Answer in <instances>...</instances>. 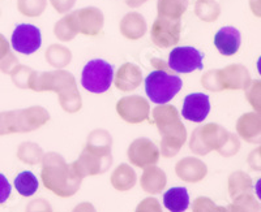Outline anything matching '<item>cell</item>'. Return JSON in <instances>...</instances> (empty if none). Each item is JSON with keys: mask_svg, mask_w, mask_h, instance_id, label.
<instances>
[{"mask_svg": "<svg viewBox=\"0 0 261 212\" xmlns=\"http://www.w3.org/2000/svg\"><path fill=\"white\" fill-rule=\"evenodd\" d=\"M73 212H95V209H94V207H93V204L81 203L73 209Z\"/></svg>", "mask_w": 261, "mask_h": 212, "instance_id": "obj_38", "label": "cell"}, {"mask_svg": "<svg viewBox=\"0 0 261 212\" xmlns=\"http://www.w3.org/2000/svg\"><path fill=\"white\" fill-rule=\"evenodd\" d=\"M241 147V143H239V139L234 136V134H230V138H228L227 143L225 144V147L221 151V155L223 156H231L234 154H237Z\"/></svg>", "mask_w": 261, "mask_h": 212, "instance_id": "obj_31", "label": "cell"}, {"mask_svg": "<svg viewBox=\"0 0 261 212\" xmlns=\"http://www.w3.org/2000/svg\"><path fill=\"white\" fill-rule=\"evenodd\" d=\"M187 7L188 0H158V16L180 20Z\"/></svg>", "mask_w": 261, "mask_h": 212, "instance_id": "obj_23", "label": "cell"}, {"mask_svg": "<svg viewBox=\"0 0 261 212\" xmlns=\"http://www.w3.org/2000/svg\"><path fill=\"white\" fill-rule=\"evenodd\" d=\"M180 20L158 16L153 26H151L150 37L151 41L154 42V44H157L158 47L167 48L178 43L179 39H180Z\"/></svg>", "mask_w": 261, "mask_h": 212, "instance_id": "obj_10", "label": "cell"}, {"mask_svg": "<svg viewBox=\"0 0 261 212\" xmlns=\"http://www.w3.org/2000/svg\"><path fill=\"white\" fill-rule=\"evenodd\" d=\"M211 111L209 97L202 93H193L186 97L181 108V115L186 120L193 123H202L208 117Z\"/></svg>", "mask_w": 261, "mask_h": 212, "instance_id": "obj_13", "label": "cell"}, {"mask_svg": "<svg viewBox=\"0 0 261 212\" xmlns=\"http://www.w3.org/2000/svg\"><path fill=\"white\" fill-rule=\"evenodd\" d=\"M253 188H255L256 195H257L258 199L261 200V178H260V180H257V183H256V185L253 186Z\"/></svg>", "mask_w": 261, "mask_h": 212, "instance_id": "obj_40", "label": "cell"}, {"mask_svg": "<svg viewBox=\"0 0 261 212\" xmlns=\"http://www.w3.org/2000/svg\"><path fill=\"white\" fill-rule=\"evenodd\" d=\"M230 138V133L220 125L209 124L196 129L191 138L190 147L197 155H206L211 151H222Z\"/></svg>", "mask_w": 261, "mask_h": 212, "instance_id": "obj_6", "label": "cell"}, {"mask_svg": "<svg viewBox=\"0 0 261 212\" xmlns=\"http://www.w3.org/2000/svg\"><path fill=\"white\" fill-rule=\"evenodd\" d=\"M145 2L146 0H125V3L129 7H134V8H137V7H140L141 4L145 3Z\"/></svg>", "mask_w": 261, "mask_h": 212, "instance_id": "obj_39", "label": "cell"}, {"mask_svg": "<svg viewBox=\"0 0 261 212\" xmlns=\"http://www.w3.org/2000/svg\"><path fill=\"white\" fill-rule=\"evenodd\" d=\"M11 192H12L11 184L3 173H0V204L6 203L7 199L11 195Z\"/></svg>", "mask_w": 261, "mask_h": 212, "instance_id": "obj_32", "label": "cell"}, {"mask_svg": "<svg viewBox=\"0 0 261 212\" xmlns=\"http://www.w3.org/2000/svg\"><path fill=\"white\" fill-rule=\"evenodd\" d=\"M208 168L206 165L199 159L193 158H186L176 164V174L181 180L188 183H197L201 181L206 176Z\"/></svg>", "mask_w": 261, "mask_h": 212, "instance_id": "obj_17", "label": "cell"}, {"mask_svg": "<svg viewBox=\"0 0 261 212\" xmlns=\"http://www.w3.org/2000/svg\"><path fill=\"white\" fill-rule=\"evenodd\" d=\"M183 81L167 69L153 71L145 80V92L153 103L166 104L180 92Z\"/></svg>", "mask_w": 261, "mask_h": 212, "instance_id": "obj_5", "label": "cell"}, {"mask_svg": "<svg viewBox=\"0 0 261 212\" xmlns=\"http://www.w3.org/2000/svg\"><path fill=\"white\" fill-rule=\"evenodd\" d=\"M42 181L46 189L62 198L72 197L80 189L83 177L62 156L50 153L42 160Z\"/></svg>", "mask_w": 261, "mask_h": 212, "instance_id": "obj_1", "label": "cell"}, {"mask_svg": "<svg viewBox=\"0 0 261 212\" xmlns=\"http://www.w3.org/2000/svg\"><path fill=\"white\" fill-rule=\"evenodd\" d=\"M235 212H261V204L251 193L239 195L231 204Z\"/></svg>", "mask_w": 261, "mask_h": 212, "instance_id": "obj_26", "label": "cell"}, {"mask_svg": "<svg viewBox=\"0 0 261 212\" xmlns=\"http://www.w3.org/2000/svg\"><path fill=\"white\" fill-rule=\"evenodd\" d=\"M216 81L209 80V78H202V83L214 82L212 85V92H221L223 88L228 90H238V88H247L251 83V76L248 71L243 65H230L222 71L212 72Z\"/></svg>", "mask_w": 261, "mask_h": 212, "instance_id": "obj_8", "label": "cell"}, {"mask_svg": "<svg viewBox=\"0 0 261 212\" xmlns=\"http://www.w3.org/2000/svg\"><path fill=\"white\" fill-rule=\"evenodd\" d=\"M128 159L136 167L146 168L158 162L160 151L151 141L146 138H140L136 139L128 148Z\"/></svg>", "mask_w": 261, "mask_h": 212, "instance_id": "obj_12", "label": "cell"}, {"mask_svg": "<svg viewBox=\"0 0 261 212\" xmlns=\"http://www.w3.org/2000/svg\"><path fill=\"white\" fill-rule=\"evenodd\" d=\"M249 7L256 17H261V0H249Z\"/></svg>", "mask_w": 261, "mask_h": 212, "instance_id": "obj_37", "label": "cell"}, {"mask_svg": "<svg viewBox=\"0 0 261 212\" xmlns=\"http://www.w3.org/2000/svg\"><path fill=\"white\" fill-rule=\"evenodd\" d=\"M46 0H18V9L25 16L36 17L45 11Z\"/></svg>", "mask_w": 261, "mask_h": 212, "instance_id": "obj_28", "label": "cell"}, {"mask_svg": "<svg viewBox=\"0 0 261 212\" xmlns=\"http://www.w3.org/2000/svg\"><path fill=\"white\" fill-rule=\"evenodd\" d=\"M257 72H258V74L261 76V56L258 57V60H257Z\"/></svg>", "mask_w": 261, "mask_h": 212, "instance_id": "obj_41", "label": "cell"}, {"mask_svg": "<svg viewBox=\"0 0 261 212\" xmlns=\"http://www.w3.org/2000/svg\"><path fill=\"white\" fill-rule=\"evenodd\" d=\"M28 212H51V207L47 202L43 199L34 200L33 203L29 204L28 207Z\"/></svg>", "mask_w": 261, "mask_h": 212, "instance_id": "obj_34", "label": "cell"}, {"mask_svg": "<svg viewBox=\"0 0 261 212\" xmlns=\"http://www.w3.org/2000/svg\"><path fill=\"white\" fill-rule=\"evenodd\" d=\"M166 186V174L157 167H149L141 176V188L146 193L157 194Z\"/></svg>", "mask_w": 261, "mask_h": 212, "instance_id": "obj_19", "label": "cell"}, {"mask_svg": "<svg viewBox=\"0 0 261 212\" xmlns=\"http://www.w3.org/2000/svg\"><path fill=\"white\" fill-rule=\"evenodd\" d=\"M51 4L55 9H57L59 13L67 12L68 9H71L73 7L74 2L76 0H50Z\"/></svg>", "mask_w": 261, "mask_h": 212, "instance_id": "obj_35", "label": "cell"}, {"mask_svg": "<svg viewBox=\"0 0 261 212\" xmlns=\"http://www.w3.org/2000/svg\"><path fill=\"white\" fill-rule=\"evenodd\" d=\"M38 180L36 174L30 171H24L18 173L15 178V188L18 194L22 197H32L38 190Z\"/></svg>", "mask_w": 261, "mask_h": 212, "instance_id": "obj_24", "label": "cell"}, {"mask_svg": "<svg viewBox=\"0 0 261 212\" xmlns=\"http://www.w3.org/2000/svg\"><path fill=\"white\" fill-rule=\"evenodd\" d=\"M154 123L160 130L162 141L161 150L165 158L176 155L187 138L186 128L179 120L175 107L163 106L154 109Z\"/></svg>", "mask_w": 261, "mask_h": 212, "instance_id": "obj_3", "label": "cell"}, {"mask_svg": "<svg viewBox=\"0 0 261 212\" xmlns=\"http://www.w3.org/2000/svg\"><path fill=\"white\" fill-rule=\"evenodd\" d=\"M114 80L113 65L102 59L90 60L84 67L81 74V85L85 90L101 94L110 88Z\"/></svg>", "mask_w": 261, "mask_h": 212, "instance_id": "obj_7", "label": "cell"}, {"mask_svg": "<svg viewBox=\"0 0 261 212\" xmlns=\"http://www.w3.org/2000/svg\"><path fill=\"white\" fill-rule=\"evenodd\" d=\"M192 211L193 212H235L231 204L227 207L217 206L213 200L209 199V198L206 197L197 198V199L193 202Z\"/></svg>", "mask_w": 261, "mask_h": 212, "instance_id": "obj_27", "label": "cell"}, {"mask_svg": "<svg viewBox=\"0 0 261 212\" xmlns=\"http://www.w3.org/2000/svg\"><path fill=\"white\" fill-rule=\"evenodd\" d=\"M246 97L249 104L255 109V112L261 115V81H251L248 87L246 88Z\"/></svg>", "mask_w": 261, "mask_h": 212, "instance_id": "obj_29", "label": "cell"}, {"mask_svg": "<svg viewBox=\"0 0 261 212\" xmlns=\"http://www.w3.org/2000/svg\"><path fill=\"white\" fill-rule=\"evenodd\" d=\"M248 164L255 171H261V146L249 154Z\"/></svg>", "mask_w": 261, "mask_h": 212, "instance_id": "obj_33", "label": "cell"}, {"mask_svg": "<svg viewBox=\"0 0 261 212\" xmlns=\"http://www.w3.org/2000/svg\"><path fill=\"white\" fill-rule=\"evenodd\" d=\"M11 44L15 51L24 55H30L39 50L42 44L41 30L34 25L20 24L15 27L11 38Z\"/></svg>", "mask_w": 261, "mask_h": 212, "instance_id": "obj_11", "label": "cell"}, {"mask_svg": "<svg viewBox=\"0 0 261 212\" xmlns=\"http://www.w3.org/2000/svg\"><path fill=\"white\" fill-rule=\"evenodd\" d=\"M118 112L128 123H141L148 118L149 107L143 98H124L118 104Z\"/></svg>", "mask_w": 261, "mask_h": 212, "instance_id": "obj_15", "label": "cell"}, {"mask_svg": "<svg viewBox=\"0 0 261 212\" xmlns=\"http://www.w3.org/2000/svg\"><path fill=\"white\" fill-rule=\"evenodd\" d=\"M145 20L139 13H128L120 22V32L128 39H139L145 34Z\"/></svg>", "mask_w": 261, "mask_h": 212, "instance_id": "obj_20", "label": "cell"}, {"mask_svg": "<svg viewBox=\"0 0 261 212\" xmlns=\"http://www.w3.org/2000/svg\"><path fill=\"white\" fill-rule=\"evenodd\" d=\"M202 53L197 48L184 46L175 47L169 55V67L176 73H191L202 69Z\"/></svg>", "mask_w": 261, "mask_h": 212, "instance_id": "obj_9", "label": "cell"}, {"mask_svg": "<svg viewBox=\"0 0 261 212\" xmlns=\"http://www.w3.org/2000/svg\"><path fill=\"white\" fill-rule=\"evenodd\" d=\"M252 188L253 185L251 177L244 172H234L228 177V193H230L232 199L242 194H246V193H251Z\"/></svg>", "mask_w": 261, "mask_h": 212, "instance_id": "obj_22", "label": "cell"}, {"mask_svg": "<svg viewBox=\"0 0 261 212\" xmlns=\"http://www.w3.org/2000/svg\"><path fill=\"white\" fill-rule=\"evenodd\" d=\"M111 163V138L107 133L98 130L90 136L85 150L83 151L79 160H76L72 165L84 178L85 176L103 173L110 167Z\"/></svg>", "mask_w": 261, "mask_h": 212, "instance_id": "obj_2", "label": "cell"}, {"mask_svg": "<svg viewBox=\"0 0 261 212\" xmlns=\"http://www.w3.org/2000/svg\"><path fill=\"white\" fill-rule=\"evenodd\" d=\"M241 32L234 26L221 27L214 36V46L223 56L235 55L241 48Z\"/></svg>", "mask_w": 261, "mask_h": 212, "instance_id": "obj_14", "label": "cell"}, {"mask_svg": "<svg viewBox=\"0 0 261 212\" xmlns=\"http://www.w3.org/2000/svg\"><path fill=\"white\" fill-rule=\"evenodd\" d=\"M111 184L116 190H122V192L129 190L136 184V173L129 165H119L111 176Z\"/></svg>", "mask_w": 261, "mask_h": 212, "instance_id": "obj_21", "label": "cell"}, {"mask_svg": "<svg viewBox=\"0 0 261 212\" xmlns=\"http://www.w3.org/2000/svg\"><path fill=\"white\" fill-rule=\"evenodd\" d=\"M103 26V15L99 9L83 8L65 16L55 25V36L62 41H71L77 33L85 36H97Z\"/></svg>", "mask_w": 261, "mask_h": 212, "instance_id": "obj_4", "label": "cell"}, {"mask_svg": "<svg viewBox=\"0 0 261 212\" xmlns=\"http://www.w3.org/2000/svg\"><path fill=\"white\" fill-rule=\"evenodd\" d=\"M9 55V44L7 39L0 34V60Z\"/></svg>", "mask_w": 261, "mask_h": 212, "instance_id": "obj_36", "label": "cell"}, {"mask_svg": "<svg viewBox=\"0 0 261 212\" xmlns=\"http://www.w3.org/2000/svg\"><path fill=\"white\" fill-rule=\"evenodd\" d=\"M135 212H162V208L155 198H146L137 206Z\"/></svg>", "mask_w": 261, "mask_h": 212, "instance_id": "obj_30", "label": "cell"}, {"mask_svg": "<svg viewBox=\"0 0 261 212\" xmlns=\"http://www.w3.org/2000/svg\"><path fill=\"white\" fill-rule=\"evenodd\" d=\"M238 134L249 143H261V115L249 112L242 116L237 124Z\"/></svg>", "mask_w": 261, "mask_h": 212, "instance_id": "obj_16", "label": "cell"}, {"mask_svg": "<svg viewBox=\"0 0 261 212\" xmlns=\"http://www.w3.org/2000/svg\"><path fill=\"white\" fill-rule=\"evenodd\" d=\"M195 9L196 15L206 22H212L220 16V6L214 0H199Z\"/></svg>", "mask_w": 261, "mask_h": 212, "instance_id": "obj_25", "label": "cell"}, {"mask_svg": "<svg viewBox=\"0 0 261 212\" xmlns=\"http://www.w3.org/2000/svg\"><path fill=\"white\" fill-rule=\"evenodd\" d=\"M163 204L170 212H184L190 206V195L187 189L181 186L169 189L163 194Z\"/></svg>", "mask_w": 261, "mask_h": 212, "instance_id": "obj_18", "label": "cell"}]
</instances>
